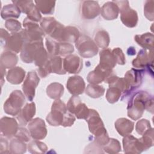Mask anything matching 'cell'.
I'll list each match as a JSON object with an SVG mask.
<instances>
[{"label": "cell", "mask_w": 154, "mask_h": 154, "mask_svg": "<svg viewBox=\"0 0 154 154\" xmlns=\"http://www.w3.org/2000/svg\"><path fill=\"white\" fill-rule=\"evenodd\" d=\"M6 74V71H5V68L1 66V86L3 85V82H4V76Z\"/></svg>", "instance_id": "obj_53"}, {"label": "cell", "mask_w": 154, "mask_h": 154, "mask_svg": "<svg viewBox=\"0 0 154 154\" xmlns=\"http://www.w3.org/2000/svg\"><path fill=\"white\" fill-rule=\"evenodd\" d=\"M115 128L117 132L123 137L130 134L134 130V123L126 118L118 119L115 123Z\"/></svg>", "instance_id": "obj_29"}, {"label": "cell", "mask_w": 154, "mask_h": 154, "mask_svg": "<svg viewBox=\"0 0 154 154\" xmlns=\"http://www.w3.org/2000/svg\"><path fill=\"white\" fill-rule=\"evenodd\" d=\"M0 34H1V46H4V48L9 38L10 37L11 35L5 29L3 28H1L0 29Z\"/></svg>", "instance_id": "obj_52"}, {"label": "cell", "mask_w": 154, "mask_h": 154, "mask_svg": "<svg viewBox=\"0 0 154 154\" xmlns=\"http://www.w3.org/2000/svg\"><path fill=\"white\" fill-rule=\"evenodd\" d=\"M5 28L12 33L18 32L22 30V25L19 21L14 19H10L5 20Z\"/></svg>", "instance_id": "obj_44"}, {"label": "cell", "mask_w": 154, "mask_h": 154, "mask_svg": "<svg viewBox=\"0 0 154 154\" xmlns=\"http://www.w3.org/2000/svg\"><path fill=\"white\" fill-rule=\"evenodd\" d=\"M14 137L17 138L26 143L31 140V136L29 130H28L25 127H19L16 135H14Z\"/></svg>", "instance_id": "obj_48"}, {"label": "cell", "mask_w": 154, "mask_h": 154, "mask_svg": "<svg viewBox=\"0 0 154 154\" xmlns=\"http://www.w3.org/2000/svg\"><path fill=\"white\" fill-rule=\"evenodd\" d=\"M94 42L98 47L103 49L107 48L110 42L108 32L103 29L98 31L94 35Z\"/></svg>", "instance_id": "obj_36"}, {"label": "cell", "mask_w": 154, "mask_h": 154, "mask_svg": "<svg viewBox=\"0 0 154 154\" xmlns=\"http://www.w3.org/2000/svg\"><path fill=\"white\" fill-rule=\"evenodd\" d=\"M23 26L24 29H22L20 32L25 42H43L45 34L37 22H34L26 17L23 21Z\"/></svg>", "instance_id": "obj_3"}, {"label": "cell", "mask_w": 154, "mask_h": 154, "mask_svg": "<svg viewBox=\"0 0 154 154\" xmlns=\"http://www.w3.org/2000/svg\"><path fill=\"white\" fill-rule=\"evenodd\" d=\"M36 112V107L34 102L26 103L17 115L16 118L22 126H25L32 119Z\"/></svg>", "instance_id": "obj_22"}, {"label": "cell", "mask_w": 154, "mask_h": 154, "mask_svg": "<svg viewBox=\"0 0 154 154\" xmlns=\"http://www.w3.org/2000/svg\"><path fill=\"white\" fill-rule=\"evenodd\" d=\"M67 109L66 105L60 99L55 100L51 106V111L46 116L47 122L52 126H61Z\"/></svg>", "instance_id": "obj_7"}, {"label": "cell", "mask_w": 154, "mask_h": 154, "mask_svg": "<svg viewBox=\"0 0 154 154\" xmlns=\"http://www.w3.org/2000/svg\"><path fill=\"white\" fill-rule=\"evenodd\" d=\"M34 2L40 12L42 14H52L54 13L56 2L55 1L38 0Z\"/></svg>", "instance_id": "obj_34"}, {"label": "cell", "mask_w": 154, "mask_h": 154, "mask_svg": "<svg viewBox=\"0 0 154 154\" xmlns=\"http://www.w3.org/2000/svg\"><path fill=\"white\" fill-rule=\"evenodd\" d=\"M123 150L125 153L139 154L144 152L139 139L132 135L125 136L122 140Z\"/></svg>", "instance_id": "obj_20"}, {"label": "cell", "mask_w": 154, "mask_h": 154, "mask_svg": "<svg viewBox=\"0 0 154 154\" xmlns=\"http://www.w3.org/2000/svg\"><path fill=\"white\" fill-rule=\"evenodd\" d=\"M112 54L116 59L117 64L124 65L126 63V58L124 53L120 48H115L112 50Z\"/></svg>", "instance_id": "obj_49"}, {"label": "cell", "mask_w": 154, "mask_h": 154, "mask_svg": "<svg viewBox=\"0 0 154 154\" xmlns=\"http://www.w3.org/2000/svg\"><path fill=\"white\" fill-rule=\"evenodd\" d=\"M119 8L120 20L124 25L128 28H134L137 26L138 17L137 11L129 7L128 1H114Z\"/></svg>", "instance_id": "obj_5"}, {"label": "cell", "mask_w": 154, "mask_h": 154, "mask_svg": "<svg viewBox=\"0 0 154 154\" xmlns=\"http://www.w3.org/2000/svg\"><path fill=\"white\" fill-rule=\"evenodd\" d=\"M151 128L150 122L147 119H141L137 122L135 125L136 132L142 135L147 130Z\"/></svg>", "instance_id": "obj_47"}, {"label": "cell", "mask_w": 154, "mask_h": 154, "mask_svg": "<svg viewBox=\"0 0 154 154\" xmlns=\"http://www.w3.org/2000/svg\"><path fill=\"white\" fill-rule=\"evenodd\" d=\"M153 51L142 49L139 51L137 57L133 60L132 64L134 67L143 69L153 67Z\"/></svg>", "instance_id": "obj_16"}, {"label": "cell", "mask_w": 154, "mask_h": 154, "mask_svg": "<svg viewBox=\"0 0 154 154\" xmlns=\"http://www.w3.org/2000/svg\"><path fill=\"white\" fill-rule=\"evenodd\" d=\"M85 120L90 132L94 135V141L102 147L105 145L109 137L98 112L94 109H90L89 114Z\"/></svg>", "instance_id": "obj_2"}, {"label": "cell", "mask_w": 154, "mask_h": 154, "mask_svg": "<svg viewBox=\"0 0 154 154\" xmlns=\"http://www.w3.org/2000/svg\"><path fill=\"white\" fill-rule=\"evenodd\" d=\"M64 88L62 84L58 82L51 83L46 88V94L51 99H60L64 93Z\"/></svg>", "instance_id": "obj_33"}, {"label": "cell", "mask_w": 154, "mask_h": 154, "mask_svg": "<svg viewBox=\"0 0 154 154\" xmlns=\"http://www.w3.org/2000/svg\"><path fill=\"white\" fill-rule=\"evenodd\" d=\"M144 73V70L134 68L126 72L123 78L126 87V92L123 96V97L129 95L141 85Z\"/></svg>", "instance_id": "obj_9"}, {"label": "cell", "mask_w": 154, "mask_h": 154, "mask_svg": "<svg viewBox=\"0 0 154 154\" xmlns=\"http://www.w3.org/2000/svg\"><path fill=\"white\" fill-rule=\"evenodd\" d=\"M66 106L67 111L75 114L78 119L85 120L89 114L90 109L84 103L82 102L78 96L73 95L69 99Z\"/></svg>", "instance_id": "obj_10"}, {"label": "cell", "mask_w": 154, "mask_h": 154, "mask_svg": "<svg viewBox=\"0 0 154 154\" xmlns=\"http://www.w3.org/2000/svg\"><path fill=\"white\" fill-rule=\"evenodd\" d=\"M100 61L99 65L102 67L108 69L112 70L116 66L117 63L116 59L112 54V50L106 48L100 51Z\"/></svg>", "instance_id": "obj_27"}, {"label": "cell", "mask_w": 154, "mask_h": 154, "mask_svg": "<svg viewBox=\"0 0 154 154\" xmlns=\"http://www.w3.org/2000/svg\"><path fill=\"white\" fill-rule=\"evenodd\" d=\"M40 78L35 71H30L22 84V90L24 95L29 101H32L35 93V88L38 85Z\"/></svg>", "instance_id": "obj_12"}, {"label": "cell", "mask_w": 154, "mask_h": 154, "mask_svg": "<svg viewBox=\"0 0 154 154\" xmlns=\"http://www.w3.org/2000/svg\"><path fill=\"white\" fill-rule=\"evenodd\" d=\"M63 69L66 72L76 74L81 72L83 67L81 58L75 54H69L63 60Z\"/></svg>", "instance_id": "obj_18"}, {"label": "cell", "mask_w": 154, "mask_h": 154, "mask_svg": "<svg viewBox=\"0 0 154 154\" xmlns=\"http://www.w3.org/2000/svg\"><path fill=\"white\" fill-rule=\"evenodd\" d=\"M127 53L129 55H134L136 54V52H135V50L134 49V48L133 47H130L128 49Z\"/></svg>", "instance_id": "obj_54"}, {"label": "cell", "mask_w": 154, "mask_h": 154, "mask_svg": "<svg viewBox=\"0 0 154 154\" xmlns=\"http://www.w3.org/2000/svg\"><path fill=\"white\" fill-rule=\"evenodd\" d=\"M19 125L15 119L8 117H3L0 121V130L1 136L7 138L14 137L18 129Z\"/></svg>", "instance_id": "obj_17"}, {"label": "cell", "mask_w": 154, "mask_h": 154, "mask_svg": "<svg viewBox=\"0 0 154 154\" xmlns=\"http://www.w3.org/2000/svg\"><path fill=\"white\" fill-rule=\"evenodd\" d=\"M102 149L105 152L110 154L119 153L122 150L121 145L119 140L113 138H109L108 142L102 146Z\"/></svg>", "instance_id": "obj_41"}, {"label": "cell", "mask_w": 154, "mask_h": 154, "mask_svg": "<svg viewBox=\"0 0 154 154\" xmlns=\"http://www.w3.org/2000/svg\"><path fill=\"white\" fill-rule=\"evenodd\" d=\"M154 1H146L144 5V14L149 20L153 21L154 19Z\"/></svg>", "instance_id": "obj_45"}, {"label": "cell", "mask_w": 154, "mask_h": 154, "mask_svg": "<svg viewBox=\"0 0 154 154\" xmlns=\"http://www.w3.org/2000/svg\"><path fill=\"white\" fill-rule=\"evenodd\" d=\"M18 61V57L16 53L10 51H5L1 55V66L5 69L16 67Z\"/></svg>", "instance_id": "obj_30"}, {"label": "cell", "mask_w": 154, "mask_h": 154, "mask_svg": "<svg viewBox=\"0 0 154 154\" xmlns=\"http://www.w3.org/2000/svg\"><path fill=\"white\" fill-rule=\"evenodd\" d=\"M114 74L112 70L106 69L98 64L93 70L88 73L87 79L90 84H99L102 82L106 83Z\"/></svg>", "instance_id": "obj_13"}, {"label": "cell", "mask_w": 154, "mask_h": 154, "mask_svg": "<svg viewBox=\"0 0 154 154\" xmlns=\"http://www.w3.org/2000/svg\"><path fill=\"white\" fill-rule=\"evenodd\" d=\"M25 71L22 67L16 66L10 69L6 75L7 80L11 84L17 85L23 82L25 77Z\"/></svg>", "instance_id": "obj_28"}, {"label": "cell", "mask_w": 154, "mask_h": 154, "mask_svg": "<svg viewBox=\"0 0 154 154\" xmlns=\"http://www.w3.org/2000/svg\"><path fill=\"white\" fill-rule=\"evenodd\" d=\"M0 153H9V144L7 138L1 136V141H0Z\"/></svg>", "instance_id": "obj_51"}, {"label": "cell", "mask_w": 154, "mask_h": 154, "mask_svg": "<svg viewBox=\"0 0 154 154\" xmlns=\"http://www.w3.org/2000/svg\"><path fill=\"white\" fill-rule=\"evenodd\" d=\"M27 146L25 141L14 137L12 138L9 144V150L10 153L20 154L26 152Z\"/></svg>", "instance_id": "obj_35"}, {"label": "cell", "mask_w": 154, "mask_h": 154, "mask_svg": "<svg viewBox=\"0 0 154 154\" xmlns=\"http://www.w3.org/2000/svg\"><path fill=\"white\" fill-rule=\"evenodd\" d=\"M145 109L153 113V96L145 91H139L133 94L127 106L128 116L134 120H137L141 117Z\"/></svg>", "instance_id": "obj_1"}, {"label": "cell", "mask_w": 154, "mask_h": 154, "mask_svg": "<svg viewBox=\"0 0 154 154\" xmlns=\"http://www.w3.org/2000/svg\"><path fill=\"white\" fill-rule=\"evenodd\" d=\"M75 120L76 119H75V117L73 116V114L67 111L64 115V120L61 126L63 127L72 126L73 125L74 122H75Z\"/></svg>", "instance_id": "obj_50"}, {"label": "cell", "mask_w": 154, "mask_h": 154, "mask_svg": "<svg viewBox=\"0 0 154 154\" xmlns=\"http://www.w3.org/2000/svg\"><path fill=\"white\" fill-rule=\"evenodd\" d=\"M50 56L48 51L44 48V46L40 48L37 51L34 60V63L38 67L45 65L49 60Z\"/></svg>", "instance_id": "obj_40"}, {"label": "cell", "mask_w": 154, "mask_h": 154, "mask_svg": "<svg viewBox=\"0 0 154 154\" xmlns=\"http://www.w3.org/2000/svg\"><path fill=\"white\" fill-rule=\"evenodd\" d=\"M100 10L97 1H84L82 4L81 15L84 19H93L100 14Z\"/></svg>", "instance_id": "obj_19"}, {"label": "cell", "mask_w": 154, "mask_h": 154, "mask_svg": "<svg viewBox=\"0 0 154 154\" xmlns=\"http://www.w3.org/2000/svg\"><path fill=\"white\" fill-rule=\"evenodd\" d=\"M28 129L30 132L31 138L34 140H43L46 137L48 133L45 121L38 117L32 119L28 123Z\"/></svg>", "instance_id": "obj_14"}, {"label": "cell", "mask_w": 154, "mask_h": 154, "mask_svg": "<svg viewBox=\"0 0 154 154\" xmlns=\"http://www.w3.org/2000/svg\"><path fill=\"white\" fill-rule=\"evenodd\" d=\"M37 72L40 78H46L50 73L64 75L66 73L63 69V59L60 56L50 57L47 63L42 67H38Z\"/></svg>", "instance_id": "obj_8"}, {"label": "cell", "mask_w": 154, "mask_h": 154, "mask_svg": "<svg viewBox=\"0 0 154 154\" xmlns=\"http://www.w3.org/2000/svg\"><path fill=\"white\" fill-rule=\"evenodd\" d=\"M27 146L28 151L31 153H45L48 150V147L45 143L38 140L33 139V140L29 141Z\"/></svg>", "instance_id": "obj_38"}, {"label": "cell", "mask_w": 154, "mask_h": 154, "mask_svg": "<svg viewBox=\"0 0 154 154\" xmlns=\"http://www.w3.org/2000/svg\"><path fill=\"white\" fill-rule=\"evenodd\" d=\"M153 34L150 32L136 35L134 37V40L137 43L144 49L148 51L153 50Z\"/></svg>", "instance_id": "obj_31"}, {"label": "cell", "mask_w": 154, "mask_h": 154, "mask_svg": "<svg viewBox=\"0 0 154 154\" xmlns=\"http://www.w3.org/2000/svg\"><path fill=\"white\" fill-rule=\"evenodd\" d=\"M12 2L17 5L20 11L26 14L28 16L27 17L30 20L35 22H40L42 20V17L40 12L34 1L31 0H19L12 1Z\"/></svg>", "instance_id": "obj_11"}, {"label": "cell", "mask_w": 154, "mask_h": 154, "mask_svg": "<svg viewBox=\"0 0 154 154\" xmlns=\"http://www.w3.org/2000/svg\"><path fill=\"white\" fill-rule=\"evenodd\" d=\"M153 128L151 127L142 135L140 138H139V141L144 151L153 146Z\"/></svg>", "instance_id": "obj_39"}, {"label": "cell", "mask_w": 154, "mask_h": 154, "mask_svg": "<svg viewBox=\"0 0 154 154\" xmlns=\"http://www.w3.org/2000/svg\"><path fill=\"white\" fill-rule=\"evenodd\" d=\"M46 46L50 57L59 56V42H57L49 37L46 38Z\"/></svg>", "instance_id": "obj_42"}, {"label": "cell", "mask_w": 154, "mask_h": 154, "mask_svg": "<svg viewBox=\"0 0 154 154\" xmlns=\"http://www.w3.org/2000/svg\"><path fill=\"white\" fill-rule=\"evenodd\" d=\"M102 17L107 20H112L117 18L119 14V8L117 4L112 1H108L102 5L100 10Z\"/></svg>", "instance_id": "obj_25"}, {"label": "cell", "mask_w": 154, "mask_h": 154, "mask_svg": "<svg viewBox=\"0 0 154 154\" xmlns=\"http://www.w3.org/2000/svg\"><path fill=\"white\" fill-rule=\"evenodd\" d=\"M66 87L70 94L74 96H78L85 91V84L81 76L75 75L69 78Z\"/></svg>", "instance_id": "obj_21"}, {"label": "cell", "mask_w": 154, "mask_h": 154, "mask_svg": "<svg viewBox=\"0 0 154 154\" xmlns=\"http://www.w3.org/2000/svg\"><path fill=\"white\" fill-rule=\"evenodd\" d=\"M61 25V23L53 17H45L40 21V27L45 34L48 37L52 36Z\"/></svg>", "instance_id": "obj_26"}, {"label": "cell", "mask_w": 154, "mask_h": 154, "mask_svg": "<svg viewBox=\"0 0 154 154\" xmlns=\"http://www.w3.org/2000/svg\"><path fill=\"white\" fill-rule=\"evenodd\" d=\"M105 88L98 84H89L85 89V93L87 95L91 98H99L103 95L105 93Z\"/></svg>", "instance_id": "obj_37"}, {"label": "cell", "mask_w": 154, "mask_h": 154, "mask_svg": "<svg viewBox=\"0 0 154 154\" xmlns=\"http://www.w3.org/2000/svg\"><path fill=\"white\" fill-rule=\"evenodd\" d=\"M4 48L5 51H10L16 54L21 52L25 43V40L20 32L11 33Z\"/></svg>", "instance_id": "obj_24"}, {"label": "cell", "mask_w": 154, "mask_h": 154, "mask_svg": "<svg viewBox=\"0 0 154 154\" xmlns=\"http://www.w3.org/2000/svg\"><path fill=\"white\" fill-rule=\"evenodd\" d=\"M75 46L80 56L85 58L93 57L99 51L98 46L94 40L84 34L80 35L75 43Z\"/></svg>", "instance_id": "obj_6"}, {"label": "cell", "mask_w": 154, "mask_h": 154, "mask_svg": "<svg viewBox=\"0 0 154 154\" xmlns=\"http://www.w3.org/2000/svg\"><path fill=\"white\" fill-rule=\"evenodd\" d=\"M42 46L43 42H25L20 55L22 61L25 63H33L37 51Z\"/></svg>", "instance_id": "obj_15"}, {"label": "cell", "mask_w": 154, "mask_h": 154, "mask_svg": "<svg viewBox=\"0 0 154 154\" xmlns=\"http://www.w3.org/2000/svg\"><path fill=\"white\" fill-rule=\"evenodd\" d=\"M122 94V91L118 87L114 86L109 87L106 93V99L110 103L117 102Z\"/></svg>", "instance_id": "obj_43"}, {"label": "cell", "mask_w": 154, "mask_h": 154, "mask_svg": "<svg viewBox=\"0 0 154 154\" xmlns=\"http://www.w3.org/2000/svg\"><path fill=\"white\" fill-rule=\"evenodd\" d=\"M74 52V47L72 44L66 42H60L59 56H67Z\"/></svg>", "instance_id": "obj_46"}, {"label": "cell", "mask_w": 154, "mask_h": 154, "mask_svg": "<svg viewBox=\"0 0 154 154\" xmlns=\"http://www.w3.org/2000/svg\"><path fill=\"white\" fill-rule=\"evenodd\" d=\"M19 8L14 4H7L3 7L1 11V16L3 19H17L20 15Z\"/></svg>", "instance_id": "obj_32"}, {"label": "cell", "mask_w": 154, "mask_h": 154, "mask_svg": "<svg viewBox=\"0 0 154 154\" xmlns=\"http://www.w3.org/2000/svg\"><path fill=\"white\" fill-rule=\"evenodd\" d=\"M24 94L19 90L13 91L4 103V112L13 116H17L25 102Z\"/></svg>", "instance_id": "obj_4"}, {"label": "cell", "mask_w": 154, "mask_h": 154, "mask_svg": "<svg viewBox=\"0 0 154 154\" xmlns=\"http://www.w3.org/2000/svg\"><path fill=\"white\" fill-rule=\"evenodd\" d=\"M79 36L80 32L77 28L73 26H64L60 33L57 42L76 43Z\"/></svg>", "instance_id": "obj_23"}]
</instances>
